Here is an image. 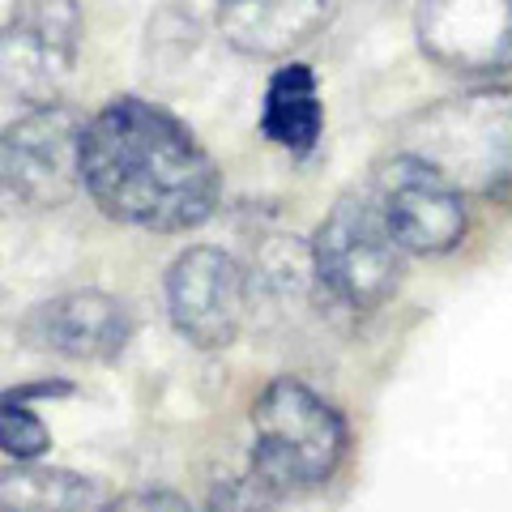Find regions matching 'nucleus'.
Masks as SVG:
<instances>
[{
    "label": "nucleus",
    "instance_id": "obj_1",
    "mask_svg": "<svg viewBox=\"0 0 512 512\" xmlns=\"http://www.w3.org/2000/svg\"><path fill=\"white\" fill-rule=\"evenodd\" d=\"M82 188L111 222L175 235L214 218L222 171L167 107L120 94L82 128Z\"/></svg>",
    "mask_w": 512,
    "mask_h": 512
},
{
    "label": "nucleus",
    "instance_id": "obj_4",
    "mask_svg": "<svg viewBox=\"0 0 512 512\" xmlns=\"http://www.w3.org/2000/svg\"><path fill=\"white\" fill-rule=\"evenodd\" d=\"M316 282L333 303L350 312H372L397 291L406 248L389 231L372 192H346L312 235Z\"/></svg>",
    "mask_w": 512,
    "mask_h": 512
},
{
    "label": "nucleus",
    "instance_id": "obj_7",
    "mask_svg": "<svg viewBox=\"0 0 512 512\" xmlns=\"http://www.w3.org/2000/svg\"><path fill=\"white\" fill-rule=\"evenodd\" d=\"M163 291L175 333L197 350H227L244 329L252 303L248 265L214 244H197L175 256Z\"/></svg>",
    "mask_w": 512,
    "mask_h": 512
},
{
    "label": "nucleus",
    "instance_id": "obj_5",
    "mask_svg": "<svg viewBox=\"0 0 512 512\" xmlns=\"http://www.w3.org/2000/svg\"><path fill=\"white\" fill-rule=\"evenodd\" d=\"M86 120L64 103L30 107L0 128V214L56 210L82 184Z\"/></svg>",
    "mask_w": 512,
    "mask_h": 512
},
{
    "label": "nucleus",
    "instance_id": "obj_10",
    "mask_svg": "<svg viewBox=\"0 0 512 512\" xmlns=\"http://www.w3.org/2000/svg\"><path fill=\"white\" fill-rule=\"evenodd\" d=\"M22 338L43 355H60L73 363H111L133 342V316L107 291H64L35 303L22 316Z\"/></svg>",
    "mask_w": 512,
    "mask_h": 512
},
{
    "label": "nucleus",
    "instance_id": "obj_14",
    "mask_svg": "<svg viewBox=\"0 0 512 512\" xmlns=\"http://www.w3.org/2000/svg\"><path fill=\"white\" fill-rule=\"evenodd\" d=\"M47 448H52V431L35 414V406L5 389L0 393V453L9 461H39Z\"/></svg>",
    "mask_w": 512,
    "mask_h": 512
},
{
    "label": "nucleus",
    "instance_id": "obj_17",
    "mask_svg": "<svg viewBox=\"0 0 512 512\" xmlns=\"http://www.w3.org/2000/svg\"><path fill=\"white\" fill-rule=\"evenodd\" d=\"M13 397H22V402H35V397H69L73 384L69 380H30V384H18V389H9Z\"/></svg>",
    "mask_w": 512,
    "mask_h": 512
},
{
    "label": "nucleus",
    "instance_id": "obj_9",
    "mask_svg": "<svg viewBox=\"0 0 512 512\" xmlns=\"http://www.w3.org/2000/svg\"><path fill=\"white\" fill-rule=\"evenodd\" d=\"M414 35L444 73L470 82L512 73V0H419Z\"/></svg>",
    "mask_w": 512,
    "mask_h": 512
},
{
    "label": "nucleus",
    "instance_id": "obj_15",
    "mask_svg": "<svg viewBox=\"0 0 512 512\" xmlns=\"http://www.w3.org/2000/svg\"><path fill=\"white\" fill-rule=\"evenodd\" d=\"M286 504H295V495L265 487L256 474L227 478L222 487L210 491V512H286Z\"/></svg>",
    "mask_w": 512,
    "mask_h": 512
},
{
    "label": "nucleus",
    "instance_id": "obj_6",
    "mask_svg": "<svg viewBox=\"0 0 512 512\" xmlns=\"http://www.w3.org/2000/svg\"><path fill=\"white\" fill-rule=\"evenodd\" d=\"M77 47H82V9L77 0H13L0 26V103L47 107L69 86Z\"/></svg>",
    "mask_w": 512,
    "mask_h": 512
},
{
    "label": "nucleus",
    "instance_id": "obj_16",
    "mask_svg": "<svg viewBox=\"0 0 512 512\" xmlns=\"http://www.w3.org/2000/svg\"><path fill=\"white\" fill-rule=\"evenodd\" d=\"M111 512H192L184 495L163 491V487H150V491H133V495H120Z\"/></svg>",
    "mask_w": 512,
    "mask_h": 512
},
{
    "label": "nucleus",
    "instance_id": "obj_2",
    "mask_svg": "<svg viewBox=\"0 0 512 512\" xmlns=\"http://www.w3.org/2000/svg\"><path fill=\"white\" fill-rule=\"evenodd\" d=\"M397 150L444 175L461 197H508L512 86H474L427 103L397 128Z\"/></svg>",
    "mask_w": 512,
    "mask_h": 512
},
{
    "label": "nucleus",
    "instance_id": "obj_12",
    "mask_svg": "<svg viewBox=\"0 0 512 512\" xmlns=\"http://www.w3.org/2000/svg\"><path fill=\"white\" fill-rule=\"evenodd\" d=\"M111 491L90 474L9 461L0 466V512H111Z\"/></svg>",
    "mask_w": 512,
    "mask_h": 512
},
{
    "label": "nucleus",
    "instance_id": "obj_11",
    "mask_svg": "<svg viewBox=\"0 0 512 512\" xmlns=\"http://www.w3.org/2000/svg\"><path fill=\"white\" fill-rule=\"evenodd\" d=\"M333 22V0H218L222 43L252 60H286Z\"/></svg>",
    "mask_w": 512,
    "mask_h": 512
},
{
    "label": "nucleus",
    "instance_id": "obj_3",
    "mask_svg": "<svg viewBox=\"0 0 512 512\" xmlns=\"http://www.w3.org/2000/svg\"><path fill=\"white\" fill-rule=\"evenodd\" d=\"M346 457V423L316 389L295 376L269 380L252 402L248 474L282 495H308L338 474Z\"/></svg>",
    "mask_w": 512,
    "mask_h": 512
},
{
    "label": "nucleus",
    "instance_id": "obj_8",
    "mask_svg": "<svg viewBox=\"0 0 512 512\" xmlns=\"http://www.w3.org/2000/svg\"><path fill=\"white\" fill-rule=\"evenodd\" d=\"M372 197L406 256H444L466 239V197L402 150H393L376 167Z\"/></svg>",
    "mask_w": 512,
    "mask_h": 512
},
{
    "label": "nucleus",
    "instance_id": "obj_13",
    "mask_svg": "<svg viewBox=\"0 0 512 512\" xmlns=\"http://www.w3.org/2000/svg\"><path fill=\"white\" fill-rule=\"evenodd\" d=\"M261 133L265 141H274L278 150L308 158L320 146L325 133V107H320V90H316V73L308 64H282L265 86V103H261Z\"/></svg>",
    "mask_w": 512,
    "mask_h": 512
}]
</instances>
